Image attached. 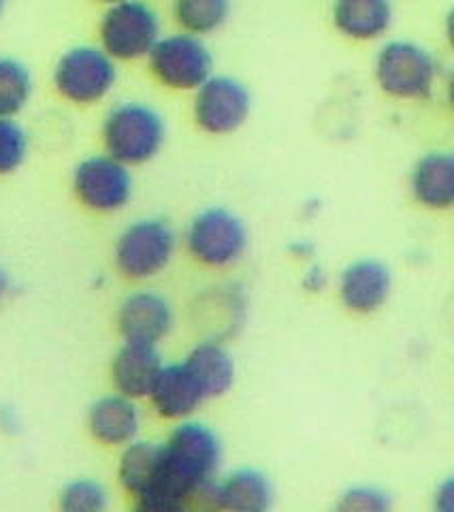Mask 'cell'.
<instances>
[{
  "label": "cell",
  "instance_id": "9c48e42d",
  "mask_svg": "<svg viewBox=\"0 0 454 512\" xmlns=\"http://www.w3.org/2000/svg\"><path fill=\"white\" fill-rule=\"evenodd\" d=\"M73 192L90 212H120L131 203L135 192L131 167L109 154L88 156L73 171Z\"/></svg>",
  "mask_w": 454,
  "mask_h": 512
},
{
  "label": "cell",
  "instance_id": "3957f363",
  "mask_svg": "<svg viewBox=\"0 0 454 512\" xmlns=\"http://www.w3.org/2000/svg\"><path fill=\"white\" fill-rule=\"evenodd\" d=\"M440 79L435 56L414 41H388L376 56V82L399 101H427Z\"/></svg>",
  "mask_w": 454,
  "mask_h": 512
},
{
  "label": "cell",
  "instance_id": "8fae6325",
  "mask_svg": "<svg viewBox=\"0 0 454 512\" xmlns=\"http://www.w3.org/2000/svg\"><path fill=\"white\" fill-rule=\"evenodd\" d=\"M173 327L171 303L154 293L139 291L128 295L118 310V329L124 342L158 344Z\"/></svg>",
  "mask_w": 454,
  "mask_h": 512
},
{
  "label": "cell",
  "instance_id": "7402d4cb",
  "mask_svg": "<svg viewBox=\"0 0 454 512\" xmlns=\"http://www.w3.org/2000/svg\"><path fill=\"white\" fill-rule=\"evenodd\" d=\"M35 90V77L18 58L0 56V118H15L24 111Z\"/></svg>",
  "mask_w": 454,
  "mask_h": 512
},
{
  "label": "cell",
  "instance_id": "83f0119b",
  "mask_svg": "<svg viewBox=\"0 0 454 512\" xmlns=\"http://www.w3.org/2000/svg\"><path fill=\"white\" fill-rule=\"evenodd\" d=\"M5 3L7 0H0V13H3V9H5Z\"/></svg>",
  "mask_w": 454,
  "mask_h": 512
},
{
  "label": "cell",
  "instance_id": "5b68a950",
  "mask_svg": "<svg viewBox=\"0 0 454 512\" xmlns=\"http://www.w3.org/2000/svg\"><path fill=\"white\" fill-rule=\"evenodd\" d=\"M160 35L158 13L145 0H120L109 5L99 26L101 47L113 60L122 62L148 58Z\"/></svg>",
  "mask_w": 454,
  "mask_h": 512
},
{
  "label": "cell",
  "instance_id": "277c9868",
  "mask_svg": "<svg viewBox=\"0 0 454 512\" xmlns=\"http://www.w3.org/2000/svg\"><path fill=\"white\" fill-rule=\"evenodd\" d=\"M118 84V64L103 47L77 45L64 52L54 67V86L73 105H96Z\"/></svg>",
  "mask_w": 454,
  "mask_h": 512
},
{
  "label": "cell",
  "instance_id": "e0dca14e",
  "mask_svg": "<svg viewBox=\"0 0 454 512\" xmlns=\"http://www.w3.org/2000/svg\"><path fill=\"white\" fill-rule=\"evenodd\" d=\"M416 203L442 212L454 205V158L450 152H429L416 160L410 178Z\"/></svg>",
  "mask_w": 454,
  "mask_h": 512
},
{
  "label": "cell",
  "instance_id": "52a82bcc",
  "mask_svg": "<svg viewBox=\"0 0 454 512\" xmlns=\"http://www.w3.org/2000/svg\"><path fill=\"white\" fill-rule=\"evenodd\" d=\"M186 246L192 259L205 267H231L248 250V229L226 207H207L190 220Z\"/></svg>",
  "mask_w": 454,
  "mask_h": 512
},
{
  "label": "cell",
  "instance_id": "7a4b0ae2",
  "mask_svg": "<svg viewBox=\"0 0 454 512\" xmlns=\"http://www.w3.org/2000/svg\"><path fill=\"white\" fill-rule=\"evenodd\" d=\"M167 124L152 105L124 101L109 109L103 122V143L109 156L135 167L150 163L165 146Z\"/></svg>",
  "mask_w": 454,
  "mask_h": 512
},
{
  "label": "cell",
  "instance_id": "5bb4252c",
  "mask_svg": "<svg viewBox=\"0 0 454 512\" xmlns=\"http://www.w3.org/2000/svg\"><path fill=\"white\" fill-rule=\"evenodd\" d=\"M158 416L169 421H184L197 412L207 397L184 363L162 365V370L148 395Z\"/></svg>",
  "mask_w": 454,
  "mask_h": 512
},
{
  "label": "cell",
  "instance_id": "2e32d148",
  "mask_svg": "<svg viewBox=\"0 0 454 512\" xmlns=\"http://www.w3.org/2000/svg\"><path fill=\"white\" fill-rule=\"evenodd\" d=\"M393 0H335L333 24L346 39L376 41L391 30Z\"/></svg>",
  "mask_w": 454,
  "mask_h": 512
},
{
  "label": "cell",
  "instance_id": "ba28073f",
  "mask_svg": "<svg viewBox=\"0 0 454 512\" xmlns=\"http://www.w3.org/2000/svg\"><path fill=\"white\" fill-rule=\"evenodd\" d=\"M148 58L156 82L169 90H197L214 75V56L207 43L188 32L160 37Z\"/></svg>",
  "mask_w": 454,
  "mask_h": 512
},
{
  "label": "cell",
  "instance_id": "d6986e66",
  "mask_svg": "<svg viewBox=\"0 0 454 512\" xmlns=\"http://www.w3.org/2000/svg\"><path fill=\"white\" fill-rule=\"evenodd\" d=\"M273 504L269 478L254 468H241L216 483V506L220 510L261 512Z\"/></svg>",
  "mask_w": 454,
  "mask_h": 512
},
{
  "label": "cell",
  "instance_id": "44dd1931",
  "mask_svg": "<svg viewBox=\"0 0 454 512\" xmlns=\"http://www.w3.org/2000/svg\"><path fill=\"white\" fill-rule=\"evenodd\" d=\"M233 0H173V18L188 35H212L231 18Z\"/></svg>",
  "mask_w": 454,
  "mask_h": 512
},
{
  "label": "cell",
  "instance_id": "4fadbf2b",
  "mask_svg": "<svg viewBox=\"0 0 454 512\" xmlns=\"http://www.w3.org/2000/svg\"><path fill=\"white\" fill-rule=\"evenodd\" d=\"M156 344L124 342L111 363V382L120 395L131 399L148 397L162 370Z\"/></svg>",
  "mask_w": 454,
  "mask_h": 512
},
{
  "label": "cell",
  "instance_id": "d4e9b609",
  "mask_svg": "<svg viewBox=\"0 0 454 512\" xmlns=\"http://www.w3.org/2000/svg\"><path fill=\"white\" fill-rule=\"evenodd\" d=\"M337 508L342 510H361V512H382L391 508L386 493L376 487H354L344 493Z\"/></svg>",
  "mask_w": 454,
  "mask_h": 512
},
{
  "label": "cell",
  "instance_id": "6da1fadb",
  "mask_svg": "<svg viewBox=\"0 0 454 512\" xmlns=\"http://www.w3.org/2000/svg\"><path fill=\"white\" fill-rule=\"evenodd\" d=\"M222 461V444L214 429L203 423H182L167 444H160V461L154 480L141 495L137 508L171 512L182 508H218L216 472Z\"/></svg>",
  "mask_w": 454,
  "mask_h": 512
},
{
  "label": "cell",
  "instance_id": "cb8c5ba5",
  "mask_svg": "<svg viewBox=\"0 0 454 512\" xmlns=\"http://www.w3.org/2000/svg\"><path fill=\"white\" fill-rule=\"evenodd\" d=\"M30 139L15 118H0V175L18 171L28 156Z\"/></svg>",
  "mask_w": 454,
  "mask_h": 512
},
{
  "label": "cell",
  "instance_id": "8992f818",
  "mask_svg": "<svg viewBox=\"0 0 454 512\" xmlns=\"http://www.w3.org/2000/svg\"><path fill=\"white\" fill-rule=\"evenodd\" d=\"M175 248L177 235L165 218H139L118 235L113 256L120 274L148 280L169 267Z\"/></svg>",
  "mask_w": 454,
  "mask_h": 512
},
{
  "label": "cell",
  "instance_id": "7c38bea8",
  "mask_svg": "<svg viewBox=\"0 0 454 512\" xmlns=\"http://www.w3.org/2000/svg\"><path fill=\"white\" fill-rule=\"evenodd\" d=\"M391 286V269L376 259H361L344 269L339 297L354 314H374L388 301Z\"/></svg>",
  "mask_w": 454,
  "mask_h": 512
},
{
  "label": "cell",
  "instance_id": "ac0fdd59",
  "mask_svg": "<svg viewBox=\"0 0 454 512\" xmlns=\"http://www.w3.org/2000/svg\"><path fill=\"white\" fill-rule=\"evenodd\" d=\"M184 365L207 399L222 397L235 382V361L231 352L216 340L194 346Z\"/></svg>",
  "mask_w": 454,
  "mask_h": 512
},
{
  "label": "cell",
  "instance_id": "ffe728a7",
  "mask_svg": "<svg viewBox=\"0 0 454 512\" xmlns=\"http://www.w3.org/2000/svg\"><path fill=\"white\" fill-rule=\"evenodd\" d=\"M160 461V444L133 440L124 446V453L120 457L118 478L120 485L128 495H141L154 480Z\"/></svg>",
  "mask_w": 454,
  "mask_h": 512
},
{
  "label": "cell",
  "instance_id": "603a6c76",
  "mask_svg": "<svg viewBox=\"0 0 454 512\" xmlns=\"http://www.w3.org/2000/svg\"><path fill=\"white\" fill-rule=\"evenodd\" d=\"M109 506L105 485L92 478H77L60 491V508L67 512H101Z\"/></svg>",
  "mask_w": 454,
  "mask_h": 512
},
{
  "label": "cell",
  "instance_id": "9a60e30c",
  "mask_svg": "<svg viewBox=\"0 0 454 512\" xmlns=\"http://www.w3.org/2000/svg\"><path fill=\"white\" fill-rule=\"evenodd\" d=\"M141 412L135 399L126 395H107L96 399L88 412L90 436L103 446H126L137 440Z\"/></svg>",
  "mask_w": 454,
  "mask_h": 512
},
{
  "label": "cell",
  "instance_id": "484cf974",
  "mask_svg": "<svg viewBox=\"0 0 454 512\" xmlns=\"http://www.w3.org/2000/svg\"><path fill=\"white\" fill-rule=\"evenodd\" d=\"M11 288H13L11 276L7 274V271L0 269V303H3L11 295Z\"/></svg>",
  "mask_w": 454,
  "mask_h": 512
},
{
  "label": "cell",
  "instance_id": "4316f807",
  "mask_svg": "<svg viewBox=\"0 0 454 512\" xmlns=\"http://www.w3.org/2000/svg\"><path fill=\"white\" fill-rule=\"evenodd\" d=\"M99 3H105V5H113V3H120V0H99Z\"/></svg>",
  "mask_w": 454,
  "mask_h": 512
},
{
  "label": "cell",
  "instance_id": "30bf717a",
  "mask_svg": "<svg viewBox=\"0 0 454 512\" xmlns=\"http://www.w3.org/2000/svg\"><path fill=\"white\" fill-rule=\"evenodd\" d=\"M194 92V122L209 135H231L250 118L252 94L231 75H212Z\"/></svg>",
  "mask_w": 454,
  "mask_h": 512
}]
</instances>
